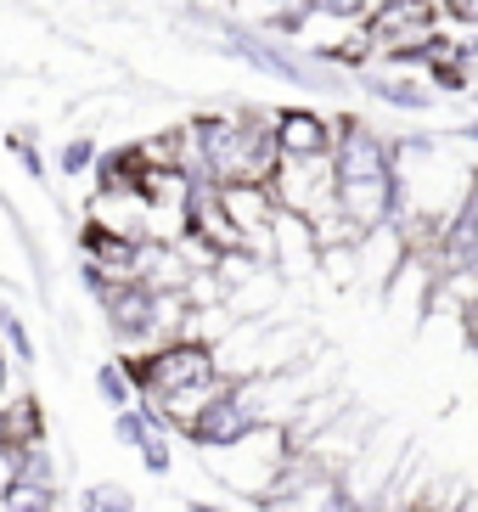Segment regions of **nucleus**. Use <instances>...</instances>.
<instances>
[{
    "label": "nucleus",
    "instance_id": "obj_14",
    "mask_svg": "<svg viewBox=\"0 0 478 512\" xmlns=\"http://www.w3.org/2000/svg\"><path fill=\"white\" fill-rule=\"evenodd\" d=\"M164 434H169V428L158 422V428L135 445V456H141V467H147V473H169V439Z\"/></svg>",
    "mask_w": 478,
    "mask_h": 512
},
{
    "label": "nucleus",
    "instance_id": "obj_17",
    "mask_svg": "<svg viewBox=\"0 0 478 512\" xmlns=\"http://www.w3.org/2000/svg\"><path fill=\"white\" fill-rule=\"evenodd\" d=\"M192 512H231V507H220V501H186Z\"/></svg>",
    "mask_w": 478,
    "mask_h": 512
},
{
    "label": "nucleus",
    "instance_id": "obj_5",
    "mask_svg": "<svg viewBox=\"0 0 478 512\" xmlns=\"http://www.w3.org/2000/svg\"><path fill=\"white\" fill-rule=\"evenodd\" d=\"M90 231H107V237H130L141 242L147 237V197L141 192H96L90 197Z\"/></svg>",
    "mask_w": 478,
    "mask_h": 512
},
{
    "label": "nucleus",
    "instance_id": "obj_7",
    "mask_svg": "<svg viewBox=\"0 0 478 512\" xmlns=\"http://www.w3.org/2000/svg\"><path fill=\"white\" fill-rule=\"evenodd\" d=\"M45 439V411L34 394H0V445L29 451Z\"/></svg>",
    "mask_w": 478,
    "mask_h": 512
},
{
    "label": "nucleus",
    "instance_id": "obj_6",
    "mask_svg": "<svg viewBox=\"0 0 478 512\" xmlns=\"http://www.w3.org/2000/svg\"><path fill=\"white\" fill-rule=\"evenodd\" d=\"M332 147V119L315 107H276V152H327Z\"/></svg>",
    "mask_w": 478,
    "mask_h": 512
},
{
    "label": "nucleus",
    "instance_id": "obj_19",
    "mask_svg": "<svg viewBox=\"0 0 478 512\" xmlns=\"http://www.w3.org/2000/svg\"><path fill=\"white\" fill-rule=\"evenodd\" d=\"M259 6H293V0H259Z\"/></svg>",
    "mask_w": 478,
    "mask_h": 512
},
{
    "label": "nucleus",
    "instance_id": "obj_1",
    "mask_svg": "<svg viewBox=\"0 0 478 512\" xmlns=\"http://www.w3.org/2000/svg\"><path fill=\"white\" fill-rule=\"evenodd\" d=\"M197 456L209 462V473L225 484V490L259 501V496H265V484L282 473L287 445H282V428L259 422V428H248L242 439H231V445H220V451H197Z\"/></svg>",
    "mask_w": 478,
    "mask_h": 512
},
{
    "label": "nucleus",
    "instance_id": "obj_16",
    "mask_svg": "<svg viewBox=\"0 0 478 512\" xmlns=\"http://www.w3.org/2000/svg\"><path fill=\"white\" fill-rule=\"evenodd\" d=\"M17 479V451L12 445H0V496H6V484Z\"/></svg>",
    "mask_w": 478,
    "mask_h": 512
},
{
    "label": "nucleus",
    "instance_id": "obj_13",
    "mask_svg": "<svg viewBox=\"0 0 478 512\" xmlns=\"http://www.w3.org/2000/svg\"><path fill=\"white\" fill-rule=\"evenodd\" d=\"M90 164H96V141L90 136H74L68 147L57 152V169L68 175V181H74V175H90Z\"/></svg>",
    "mask_w": 478,
    "mask_h": 512
},
{
    "label": "nucleus",
    "instance_id": "obj_11",
    "mask_svg": "<svg viewBox=\"0 0 478 512\" xmlns=\"http://www.w3.org/2000/svg\"><path fill=\"white\" fill-rule=\"evenodd\" d=\"M79 512H135V496L124 484H90L79 496Z\"/></svg>",
    "mask_w": 478,
    "mask_h": 512
},
{
    "label": "nucleus",
    "instance_id": "obj_4",
    "mask_svg": "<svg viewBox=\"0 0 478 512\" xmlns=\"http://www.w3.org/2000/svg\"><path fill=\"white\" fill-rule=\"evenodd\" d=\"M355 85L372 96V102L394 107V113H434L439 107V91L428 85V74L405 79L400 62H389V74H383V68H355Z\"/></svg>",
    "mask_w": 478,
    "mask_h": 512
},
{
    "label": "nucleus",
    "instance_id": "obj_2",
    "mask_svg": "<svg viewBox=\"0 0 478 512\" xmlns=\"http://www.w3.org/2000/svg\"><path fill=\"white\" fill-rule=\"evenodd\" d=\"M248 428H259L254 406H248V394H242V383H225V389L214 394L209 406H203L192 422H186V439H192L197 451H220V445L242 439Z\"/></svg>",
    "mask_w": 478,
    "mask_h": 512
},
{
    "label": "nucleus",
    "instance_id": "obj_18",
    "mask_svg": "<svg viewBox=\"0 0 478 512\" xmlns=\"http://www.w3.org/2000/svg\"><path fill=\"white\" fill-rule=\"evenodd\" d=\"M0 394H6V349H0Z\"/></svg>",
    "mask_w": 478,
    "mask_h": 512
},
{
    "label": "nucleus",
    "instance_id": "obj_10",
    "mask_svg": "<svg viewBox=\"0 0 478 512\" xmlns=\"http://www.w3.org/2000/svg\"><path fill=\"white\" fill-rule=\"evenodd\" d=\"M96 394H102L113 411L130 406V400H135V383H130V372H124V361H102V366H96Z\"/></svg>",
    "mask_w": 478,
    "mask_h": 512
},
{
    "label": "nucleus",
    "instance_id": "obj_15",
    "mask_svg": "<svg viewBox=\"0 0 478 512\" xmlns=\"http://www.w3.org/2000/svg\"><path fill=\"white\" fill-rule=\"evenodd\" d=\"M12 152L23 158V175H29V181H45V175H51V169H45V158H40V147H34L29 136H12Z\"/></svg>",
    "mask_w": 478,
    "mask_h": 512
},
{
    "label": "nucleus",
    "instance_id": "obj_20",
    "mask_svg": "<svg viewBox=\"0 0 478 512\" xmlns=\"http://www.w3.org/2000/svg\"><path fill=\"white\" fill-rule=\"evenodd\" d=\"M45 512H62V507H45Z\"/></svg>",
    "mask_w": 478,
    "mask_h": 512
},
{
    "label": "nucleus",
    "instance_id": "obj_8",
    "mask_svg": "<svg viewBox=\"0 0 478 512\" xmlns=\"http://www.w3.org/2000/svg\"><path fill=\"white\" fill-rule=\"evenodd\" d=\"M79 259H90L96 271L107 276V282H135V242L130 237H107V231H90L79 237Z\"/></svg>",
    "mask_w": 478,
    "mask_h": 512
},
{
    "label": "nucleus",
    "instance_id": "obj_12",
    "mask_svg": "<svg viewBox=\"0 0 478 512\" xmlns=\"http://www.w3.org/2000/svg\"><path fill=\"white\" fill-rule=\"evenodd\" d=\"M0 338H6V349H12L17 361L34 366V338H29V327H23V316H17L12 304H0Z\"/></svg>",
    "mask_w": 478,
    "mask_h": 512
},
{
    "label": "nucleus",
    "instance_id": "obj_3",
    "mask_svg": "<svg viewBox=\"0 0 478 512\" xmlns=\"http://www.w3.org/2000/svg\"><path fill=\"white\" fill-rule=\"evenodd\" d=\"M270 248H265V265L276 276H299V271H315V231L304 214L293 209H276L270 214Z\"/></svg>",
    "mask_w": 478,
    "mask_h": 512
},
{
    "label": "nucleus",
    "instance_id": "obj_9",
    "mask_svg": "<svg viewBox=\"0 0 478 512\" xmlns=\"http://www.w3.org/2000/svg\"><path fill=\"white\" fill-rule=\"evenodd\" d=\"M315 271L327 276L332 287H355V282H360L355 242H327V248H315Z\"/></svg>",
    "mask_w": 478,
    "mask_h": 512
}]
</instances>
